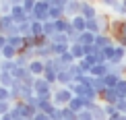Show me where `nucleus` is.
<instances>
[{
  "instance_id": "nucleus-1",
  "label": "nucleus",
  "mask_w": 126,
  "mask_h": 120,
  "mask_svg": "<svg viewBox=\"0 0 126 120\" xmlns=\"http://www.w3.org/2000/svg\"><path fill=\"white\" fill-rule=\"evenodd\" d=\"M33 91H35V95H37L39 100H52V97H54V87H52L44 77H37V79H35Z\"/></svg>"
},
{
  "instance_id": "nucleus-2",
  "label": "nucleus",
  "mask_w": 126,
  "mask_h": 120,
  "mask_svg": "<svg viewBox=\"0 0 126 120\" xmlns=\"http://www.w3.org/2000/svg\"><path fill=\"white\" fill-rule=\"evenodd\" d=\"M72 97H75V95H72V91L68 89V87H58V85L54 87V97H52V102H54L56 108L68 106V102H70Z\"/></svg>"
},
{
  "instance_id": "nucleus-3",
  "label": "nucleus",
  "mask_w": 126,
  "mask_h": 120,
  "mask_svg": "<svg viewBox=\"0 0 126 120\" xmlns=\"http://www.w3.org/2000/svg\"><path fill=\"white\" fill-rule=\"evenodd\" d=\"M52 4L50 2H37L35 4V8H33V13L29 15V21H41V23H46L48 21V10H50Z\"/></svg>"
},
{
  "instance_id": "nucleus-4",
  "label": "nucleus",
  "mask_w": 126,
  "mask_h": 120,
  "mask_svg": "<svg viewBox=\"0 0 126 120\" xmlns=\"http://www.w3.org/2000/svg\"><path fill=\"white\" fill-rule=\"evenodd\" d=\"M81 15L83 19H87V21H91V19H97V15H99V10L97 6L93 4V0H81Z\"/></svg>"
},
{
  "instance_id": "nucleus-5",
  "label": "nucleus",
  "mask_w": 126,
  "mask_h": 120,
  "mask_svg": "<svg viewBox=\"0 0 126 120\" xmlns=\"http://www.w3.org/2000/svg\"><path fill=\"white\" fill-rule=\"evenodd\" d=\"M81 13V0H68L64 4V17L66 19H72Z\"/></svg>"
},
{
  "instance_id": "nucleus-6",
  "label": "nucleus",
  "mask_w": 126,
  "mask_h": 120,
  "mask_svg": "<svg viewBox=\"0 0 126 120\" xmlns=\"http://www.w3.org/2000/svg\"><path fill=\"white\" fill-rule=\"evenodd\" d=\"M10 17H13V21L17 25H21V23H25V21H29V15H27V10H25L23 6H13V10H10Z\"/></svg>"
},
{
  "instance_id": "nucleus-7",
  "label": "nucleus",
  "mask_w": 126,
  "mask_h": 120,
  "mask_svg": "<svg viewBox=\"0 0 126 120\" xmlns=\"http://www.w3.org/2000/svg\"><path fill=\"white\" fill-rule=\"evenodd\" d=\"M27 69H29V72L33 77H41L44 75V70H46V66H44V60H39V58H33L27 64Z\"/></svg>"
},
{
  "instance_id": "nucleus-8",
  "label": "nucleus",
  "mask_w": 126,
  "mask_h": 120,
  "mask_svg": "<svg viewBox=\"0 0 126 120\" xmlns=\"http://www.w3.org/2000/svg\"><path fill=\"white\" fill-rule=\"evenodd\" d=\"M87 106H89V102H85L83 97H72V100L68 102V106H66V108H68V110H72L75 114H79V112L85 110Z\"/></svg>"
},
{
  "instance_id": "nucleus-9",
  "label": "nucleus",
  "mask_w": 126,
  "mask_h": 120,
  "mask_svg": "<svg viewBox=\"0 0 126 120\" xmlns=\"http://www.w3.org/2000/svg\"><path fill=\"white\" fill-rule=\"evenodd\" d=\"M114 44V37L110 33H99V35H95V48H99V50H103V48H108V46H112Z\"/></svg>"
},
{
  "instance_id": "nucleus-10",
  "label": "nucleus",
  "mask_w": 126,
  "mask_h": 120,
  "mask_svg": "<svg viewBox=\"0 0 126 120\" xmlns=\"http://www.w3.org/2000/svg\"><path fill=\"white\" fill-rule=\"evenodd\" d=\"M99 102H101V103H112V106H116V102H118L116 89H106L103 93H99Z\"/></svg>"
},
{
  "instance_id": "nucleus-11",
  "label": "nucleus",
  "mask_w": 126,
  "mask_h": 120,
  "mask_svg": "<svg viewBox=\"0 0 126 120\" xmlns=\"http://www.w3.org/2000/svg\"><path fill=\"white\" fill-rule=\"evenodd\" d=\"M56 83H58V87H68L72 83V77H70V72H68V69H62L58 75H56Z\"/></svg>"
},
{
  "instance_id": "nucleus-12",
  "label": "nucleus",
  "mask_w": 126,
  "mask_h": 120,
  "mask_svg": "<svg viewBox=\"0 0 126 120\" xmlns=\"http://www.w3.org/2000/svg\"><path fill=\"white\" fill-rule=\"evenodd\" d=\"M70 25H72V29H75L77 33H83V31H87V19H83L81 15L72 17V19H70Z\"/></svg>"
},
{
  "instance_id": "nucleus-13",
  "label": "nucleus",
  "mask_w": 126,
  "mask_h": 120,
  "mask_svg": "<svg viewBox=\"0 0 126 120\" xmlns=\"http://www.w3.org/2000/svg\"><path fill=\"white\" fill-rule=\"evenodd\" d=\"M124 60H126V48H122V46H116L114 56H112V60H110L108 64H122Z\"/></svg>"
},
{
  "instance_id": "nucleus-14",
  "label": "nucleus",
  "mask_w": 126,
  "mask_h": 120,
  "mask_svg": "<svg viewBox=\"0 0 126 120\" xmlns=\"http://www.w3.org/2000/svg\"><path fill=\"white\" fill-rule=\"evenodd\" d=\"M6 41H8V46H13V48L19 50V52L25 50V37L23 35H10V37H6Z\"/></svg>"
},
{
  "instance_id": "nucleus-15",
  "label": "nucleus",
  "mask_w": 126,
  "mask_h": 120,
  "mask_svg": "<svg viewBox=\"0 0 126 120\" xmlns=\"http://www.w3.org/2000/svg\"><path fill=\"white\" fill-rule=\"evenodd\" d=\"M70 54L75 56V60L79 62V60H83L85 58V48H83V44H79V41H75V44H70Z\"/></svg>"
},
{
  "instance_id": "nucleus-16",
  "label": "nucleus",
  "mask_w": 126,
  "mask_h": 120,
  "mask_svg": "<svg viewBox=\"0 0 126 120\" xmlns=\"http://www.w3.org/2000/svg\"><path fill=\"white\" fill-rule=\"evenodd\" d=\"M108 72H110V64L106 62V64H95L91 70H89V75H91V77H101V79H103Z\"/></svg>"
},
{
  "instance_id": "nucleus-17",
  "label": "nucleus",
  "mask_w": 126,
  "mask_h": 120,
  "mask_svg": "<svg viewBox=\"0 0 126 120\" xmlns=\"http://www.w3.org/2000/svg\"><path fill=\"white\" fill-rule=\"evenodd\" d=\"M0 56H2V60H15V58L19 56V50H15L13 46L6 44L2 50H0Z\"/></svg>"
},
{
  "instance_id": "nucleus-18",
  "label": "nucleus",
  "mask_w": 126,
  "mask_h": 120,
  "mask_svg": "<svg viewBox=\"0 0 126 120\" xmlns=\"http://www.w3.org/2000/svg\"><path fill=\"white\" fill-rule=\"evenodd\" d=\"M66 69H68V72H70V77H72V81H75V83H79V81H81V77L85 75V72L81 70V66H79V62H75V64H70V66H66Z\"/></svg>"
},
{
  "instance_id": "nucleus-19",
  "label": "nucleus",
  "mask_w": 126,
  "mask_h": 120,
  "mask_svg": "<svg viewBox=\"0 0 126 120\" xmlns=\"http://www.w3.org/2000/svg\"><path fill=\"white\" fill-rule=\"evenodd\" d=\"M50 48H52V56H62V54H66L68 48H70V44H50Z\"/></svg>"
},
{
  "instance_id": "nucleus-20",
  "label": "nucleus",
  "mask_w": 126,
  "mask_h": 120,
  "mask_svg": "<svg viewBox=\"0 0 126 120\" xmlns=\"http://www.w3.org/2000/svg\"><path fill=\"white\" fill-rule=\"evenodd\" d=\"M48 19H50V21L64 19V8H62V6H50V10H48Z\"/></svg>"
},
{
  "instance_id": "nucleus-21",
  "label": "nucleus",
  "mask_w": 126,
  "mask_h": 120,
  "mask_svg": "<svg viewBox=\"0 0 126 120\" xmlns=\"http://www.w3.org/2000/svg\"><path fill=\"white\" fill-rule=\"evenodd\" d=\"M79 44H83V46H91V44H95V35L93 33H89V31H83V33H79Z\"/></svg>"
},
{
  "instance_id": "nucleus-22",
  "label": "nucleus",
  "mask_w": 126,
  "mask_h": 120,
  "mask_svg": "<svg viewBox=\"0 0 126 120\" xmlns=\"http://www.w3.org/2000/svg\"><path fill=\"white\" fill-rule=\"evenodd\" d=\"M35 58H39V60L52 58V48H50V46H39V48L35 50Z\"/></svg>"
},
{
  "instance_id": "nucleus-23",
  "label": "nucleus",
  "mask_w": 126,
  "mask_h": 120,
  "mask_svg": "<svg viewBox=\"0 0 126 120\" xmlns=\"http://www.w3.org/2000/svg\"><path fill=\"white\" fill-rule=\"evenodd\" d=\"M72 25H70V19H58L56 21V31H58V33H68V29H70Z\"/></svg>"
},
{
  "instance_id": "nucleus-24",
  "label": "nucleus",
  "mask_w": 126,
  "mask_h": 120,
  "mask_svg": "<svg viewBox=\"0 0 126 120\" xmlns=\"http://www.w3.org/2000/svg\"><path fill=\"white\" fill-rule=\"evenodd\" d=\"M118 81H120V77H116V75H112V72H108V75L103 77V83H106V89H116Z\"/></svg>"
},
{
  "instance_id": "nucleus-25",
  "label": "nucleus",
  "mask_w": 126,
  "mask_h": 120,
  "mask_svg": "<svg viewBox=\"0 0 126 120\" xmlns=\"http://www.w3.org/2000/svg\"><path fill=\"white\" fill-rule=\"evenodd\" d=\"M110 72L122 79V77H126V64H124V62H122V64H110Z\"/></svg>"
},
{
  "instance_id": "nucleus-26",
  "label": "nucleus",
  "mask_w": 126,
  "mask_h": 120,
  "mask_svg": "<svg viewBox=\"0 0 126 120\" xmlns=\"http://www.w3.org/2000/svg\"><path fill=\"white\" fill-rule=\"evenodd\" d=\"M13 83H15L13 72H0V85H2V87L10 89V87H13Z\"/></svg>"
},
{
  "instance_id": "nucleus-27",
  "label": "nucleus",
  "mask_w": 126,
  "mask_h": 120,
  "mask_svg": "<svg viewBox=\"0 0 126 120\" xmlns=\"http://www.w3.org/2000/svg\"><path fill=\"white\" fill-rule=\"evenodd\" d=\"M116 93H118V100H126V77H122V79L118 81Z\"/></svg>"
},
{
  "instance_id": "nucleus-28",
  "label": "nucleus",
  "mask_w": 126,
  "mask_h": 120,
  "mask_svg": "<svg viewBox=\"0 0 126 120\" xmlns=\"http://www.w3.org/2000/svg\"><path fill=\"white\" fill-rule=\"evenodd\" d=\"M50 44H70V39H68L66 33H58V31H56V33L50 37Z\"/></svg>"
},
{
  "instance_id": "nucleus-29",
  "label": "nucleus",
  "mask_w": 126,
  "mask_h": 120,
  "mask_svg": "<svg viewBox=\"0 0 126 120\" xmlns=\"http://www.w3.org/2000/svg\"><path fill=\"white\" fill-rule=\"evenodd\" d=\"M56 75H58L56 70H52V69H46V70H44V75H41V77H44V79L48 81V83H50L52 87H56V85H58V83H56Z\"/></svg>"
},
{
  "instance_id": "nucleus-30",
  "label": "nucleus",
  "mask_w": 126,
  "mask_h": 120,
  "mask_svg": "<svg viewBox=\"0 0 126 120\" xmlns=\"http://www.w3.org/2000/svg\"><path fill=\"white\" fill-rule=\"evenodd\" d=\"M56 33V21H46L44 23V35H48V37H52V35Z\"/></svg>"
},
{
  "instance_id": "nucleus-31",
  "label": "nucleus",
  "mask_w": 126,
  "mask_h": 120,
  "mask_svg": "<svg viewBox=\"0 0 126 120\" xmlns=\"http://www.w3.org/2000/svg\"><path fill=\"white\" fill-rule=\"evenodd\" d=\"M31 35H44V23L41 21H31Z\"/></svg>"
},
{
  "instance_id": "nucleus-32",
  "label": "nucleus",
  "mask_w": 126,
  "mask_h": 120,
  "mask_svg": "<svg viewBox=\"0 0 126 120\" xmlns=\"http://www.w3.org/2000/svg\"><path fill=\"white\" fill-rule=\"evenodd\" d=\"M15 69H17L15 60H2L0 62V72H13Z\"/></svg>"
},
{
  "instance_id": "nucleus-33",
  "label": "nucleus",
  "mask_w": 126,
  "mask_h": 120,
  "mask_svg": "<svg viewBox=\"0 0 126 120\" xmlns=\"http://www.w3.org/2000/svg\"><path fill=\"white\" fill-rule=\"evenodd\" d=\"M87 31H89V33H93V35H99V33H101V29H99V23H97V19H91V21H87Z\"/></svg>"
},
{
  "instance_id": "nucleus-34",
  "label": "nucleus",
  "mask_w": 126,
  "mask_h": 120,
  "mask_svg": "<svg viewBox=\"0 0 126 120\" xmlns=\"http://www.w3.org/2000/svg\"><path fill=\"white\" fill-rule=\"evenodd\" d=\"M93 89H95L97 93H103V91H106V83H103V79H101V77H93Z\"/></svg>"
},
{
  "instance_id": "nucleus-35",
  "label": "nucleus",
  "mask_w": 126,
  "mask_h": 120,
  "mask_svg": "<svg viewBox=\"0 0 126 120\" xmlns=\"http://www.w3.org/2000/svg\"><path fill=\"white\" fill-rule=\"evenodd\" d=\"M58 58H60V62H62V64H64V66H70V64H75V56H72L70 54V50H68L66 52V54H62V56H58Z\"/></svg>"
},
{
  "instance_id": "nucleus-36",
  "label": "nucleus",
  "mask_w": 126,
  "mask_h": 120,
  "mask_svg": "<svg viewBox=\"0 0 126 120\" xmlns=\"http://www.w3.org/2000/svg\"><path fill=\"white\" fill-rule=\"evenodd\" d=\"M19 35H23V37L31 35V21H25V23L19 25Z\"/></svg>"
},
{
  "instance_id": "nucleus-37",
  "label": "nucleus",
  "mask_w": 126,
  "mask_h": 120,
  "mask_svg": "<svg viewBox=\"0 0 126 120\" xmlns=\"http://www.w3.org/2000/svg\"><path fill=\"white\" fill-rule=\"evenodd\" d=\"M37 48V37L35 35H27L25 37V50H35Z\"/></svg>"
},
{
  "instance_id": "nucleus-38",
  "label": "nucleus",
  "mask_w": 126,
  "mask_h": 120,
  "mask_svg": "<svg viewBox=\"0 0 126 120\" xmlns=\"http://www.w3.org/2000/svg\"><path fill=\"white\" fill-rule=\"evenodd\" d=\"M112 10H114V15H118L120 19H124V17H126V6L122 4V0H120V2H118V4H116V6H114Z\"/></svg>"
},
{
  "instance_id": "nucleus-39",
  "label": "nucleus",
  "mask_w": 126,
  "mask_h": 120,
  "mask_svg": "<svg viewBox=\"0 0 126 120\" xmlns=\"http://www.w3.org/2000/svg\"><path fill=\"white\" fill-rule=\"evenodd\" d=\"M29 62H31V60H29L27 56L23 54V52H19V56H17V58H15V64H17V66H27Z\"/></svg>"
},
{
  "instance_id": "nucleus-40",
  "label": "nucleus",
  "mask_w": 126,
  "mask_h": 120,
  "mask_svg": "<svg viewBox=\"0 0 126 120\" xmlns=\"http://www.w3.org/2000/svg\"><path fill=\"white\" fill-rule=\"evenodd\" d=\"M62 120H77V114L64 106V108H62Z\"/></svg>"
},
{
  "instance_id": "nucleus-41",
  "label": "nucleus",
  "mask_w": 126,
  "mask_h": 120,
  "mask_svg": "<svg viewBox=\"0 0 126 120\" xmlns=\"http://www.w3.org/2000/svg\"><path fill=\"white\" fill-rule=\"evenodd\" d=\"M103 112H106V116H108V118H112L114 114H118L116 106H112V103H103Z\"/></svg>"
},
{
  "instance_id": "nucleus-42",
  "label": "nucleus",
  "mask_w": 126,
  "mask_h": 120,
  "mask_svg": "<svg viewBox=\"0 0 126 120\" xmlns=\"http://www.w3.org/2000/svg\"><path fill=\"white\" fill-rule=\"evenodd\" d=\"M35 4H37L35 0H23V4H21V6L27 10V15H31V13H33V8H35Z\"/></svg>"
},
{
  "instance_id": "nucleus-43",
  "label": "nucleus",
  "mask_w": 126,
  "mask_h": 120,
  "mask_svg": "<svg viewBox=\"0 0 126 120\" xmlns=\"http://www.w3.org/2000/svg\"><path fill=\"white\" fill-rule=\"evenodd\" d=\"M114 50H116V44H112V46H108V48H103L101 52H103V56H106V60L110 62L112 60V56H114Z\"/></svg>"
},
{
  "instance_id": "nucleus-44",
  "label": "nucleus",
  "mask_w": 126,
  "mask_h": 120,
  "mask_svg": "<svg viewBox=\"0 0 126 120\" xmlns=\"http://www.w3.org/2000/svg\"><path fill=\"white\" fill-rule=\"evenodd\" d=\"M10 108H13V102H0V116L8 114V112H10Z\"/></svg>"
},
{
  "instance_id": "nucleus-45",
  "label": "nucleus",
  "mask_w": 126,
  "mask_h": 120,
  "mask_svg": "<svg viewBox=\"0 0 126 120\" xmlns=\"http://www.w3.org/2000/svg\"><path fill=\"white\" fill-rule=\"evenodd\" d=\"M0 102H10V89L0 85Z\"/></svg>"
},
{
  "instance_id": "nucleus-46",
  "label": "nucleus",
  "mask_w": 126,
  "mask_h": 120,
  "mask_svg": "<svg viewBox=\"0 0 126 120\" xmlns=\"http://www.w3.org/2000/svg\"><path fill=\"white\" fill-rule=\"evenodd\" d=\"M10 10H13V6H10L6 0H2L0 2V15H10Z\"/></svg>"
},
{
  "instance_id": "nucleus-47",
  "label": "nucleus",
  "mask_w": 126,
  "mask_h": 120,
  "mask_svg": "<svg viewBox=\"0 0 126 120\" xmlns=\"http://www.w3.org/2000/svg\"><path fill=\"white\" fill-rule=\"evenodd\" d=\"M77 120H93V114L89 112V110H83V112L77 114Z\"/></svg>"
},
{
  "instance_id": "nucleus-48",
  "label": "nucleus",
  "mask_w": 126,
  "mask_h": 120,
  "mask_svg": "<svg viewBox=\"0 0 126 120\" xmlns=\"http://www.w3.org/2000/svg\"><path fill=\"white\" fill-rule=\"evenodd\" d=\"M118 2H120V0H99V4H101V6H106V8H110V10L116 6Z\"/></svg>"
},
{
  "instance_id": "nucleus-49",
  "label": "nucleus",
  "mask_w": 126,
  "mask_h": 120,
  "mask_svg": "<svg viewBox=\"0 0 126 120\" xmlns=\"http://www.w3.org/2000/svg\"><path fill=\"white\" fill-rule=\"evenodd\" d=\"M116 110L120 114H126V100H118L116 102Z\"/></svg>"
},
{
  "instance_id": "nucleus-50",
  "label": "nucleus",
  "mask_w": 126,
  "mask_h": 120,
  "mask_svg": "<svg viewBox=\"0 0 126 120\" xmlns=\"http://www.w3.org/2000/svg\"><path fill=\"white\" fill-rule=\"evenodd\" d=\"M50 120H62V108H56V110L50 114Z\"/></svg>"
},
{
  "instance_id": "nucleus-51",
  "label": "nucleus",
  "mask_w": 126,
  "mask_h": 120,
  "mask_svg": "<svg viewBox=\"0 0 126 120\" xmlns=\"http://www.w3.org/2000/svg\"><path fill=\"white\" fill-rule=\"evenodd\" d=\"M33 120H50V116H48L46 112H37V114L33 116Z\"/></svg>"
},
{
  "instance_id": "nucleus-52",
  "label": "nucleus",
  "mask_w": 126,
  "mask_h": 120,
  "mask_svg": "<svg viewBox=\"0 0 126 120\" xmlns=\"http://www.w3.org/2000/svg\"><path fill=\"white\" fill-rule=\"evenodd\" d=\"M68 2V0H50V4H52V6H62V8H64V4Z\"/></svg>"
},
{
  "instance_id": "nucleus-53",
  "label": "nucleus",
  "mask_w": 126,
  "mask_h": 120,
  "mask_svg": "<svg viewBox=\"0 0 126 120\" xmlns=\"http://www.w3.org/2000/svg\"><path fill=\"white\" fill-rule=\"evenodd\" d=\"M6 44H8V41H6V35H2V33H0V50H2Z\"/></svg>"
},
{
  "instance_id": "nucleus-54",
  "label": "nucleus",
  "mask_w": 126,
  "mask_h": 120,
  "mask_svg": "<svg viewBox=\"0 0 126 120\" xmlns=\"http://www.w3.org/2000/svg\"><path fill=\"white\" fill-rule=\"evenodd\" d=\"M0 120H15V118L10 116V112H8V114H4V116H0Z\"/></svg>"
},
{
  "instance_id": "nucleus-55",
  "label": "nucleus",
  "mask_w": 126,
  "mask_h": 120,
  "mask_svg": "<svg viewBox=\"0 0 126 120\" xmlns=\"http://www.w3.org/2000/svg\"><path fill=\"white\" fill-rule=\"evenodd\" d=\"M120 120H126V114H122V116H120Z\"/></svg>"
},
{
  "instance_id": "nucleus-56",
  "label": "nucleus",
  "mask_w": 126,
  "mask_h": 120,
  "mask_svg": "<svg viewBox=\"0 0 126 120\" xmlns=\"http://www.w3.org/2000/svg\"><path fill=\"white\" fill-rule=\"evenodd\" d=\"M15 120H29V118H23V116H21V118H15Z\"/></svg>"
},
{
  "instance_id": "nucleus-57",
  "label": "nucleus",
  "mask_w": 126,
  "mask_h": 120,
  "mask_svg": "<svg viewBox=\"0 0 126 120\" xmlns=\"http://www.w3.org/2000/svg\"><path fill=\"white\" fill-rule=\"evenodd\" d=\"M122 4H124V6H126V0H122Z\"/></svg>"
},
{
  "instance_id": "nucleus-58",
  "label": "nucleus",
  "mask_w": 126,
  "mask_h": 120,
  "mask_svg": "<svg viewBox=\"0 0 126 120\" xmlns=\"http://www.w3.org/2000/svg\"><path fill=\"white\" fill-rule=\"evenodd\" d=\"M0 62H2V56H0Z\"/></svg>"
},
{
  "instance_id": "nucleus-59",
  "label": "nucleus",
  "mask_w": 126,
  "mask_h": 120,
  "mask_svg": "<svg viewBox=\"0 0 126 120\" xmlns=\"http://www.w3.org/2000/svg\"><path fill=\"white\" fill-rule=\"evenodd\" d=\"M0 19H2V15H0Z\"/></svg>"
},
{
  "instance_id": "nucleus-60",
  "label": "nucleus",
  "mask_w": 126,
  "mask_h": 120,
  "mask_svg": "<svg viewBox=\"0 0 126 120\" xmlns=\"http://www.w3.org/2000/svg\"><path fill=\"white\" fill-rule=\"evenodd\" d=\"M124 64H126V60H124Z\"/></svg>"
},
{
  "instance_id": "nucleus-61",
  "label": "nucleus",
  "mask_w": 126,
  "mask_h": 120,
  "mask_svg": "<svg viewBox=\"0 0 126 120\" xmlns=\"http://www.w3.org/2000/svg\"><path fill=\"white\" fill-rule=\"evenodd\" d=\"M124 21H126V17H124Z\"/></svg>"
},
{
  "instance_id": "nucleus-62",
  "label": "nucleus",
  "mask_w": 126,
  "mask_h": 120,
  "mask_svg": "<svg viewBox=\"0 0 126 120\" xmlns=\"http://www.w3.org/2000/svg\"><path fill=\"white\" fill-rule=\"evenodd\" d=\"M0 2H2V0H0Z\"/></svg>"
}]
</instances>
